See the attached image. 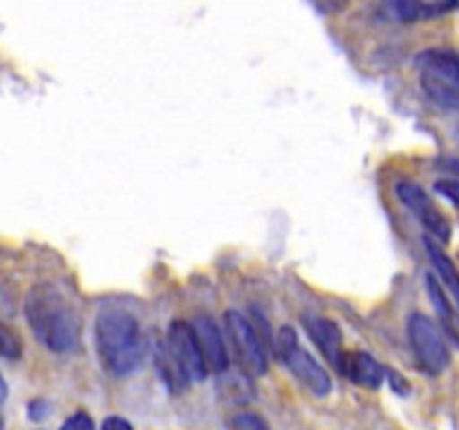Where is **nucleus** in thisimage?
<instances>
[{
	"mask_svg": "<svg viewBox=\"0 0 459 430\" xmlns=\"http://www.w3.org/2000/svg\"><path fill=\"white\" fill-rule=\"evenodd\" d=\"M276 352L281 361L294 372L296 379L305 385L316 397H325L332 390V379L321 363L312 357L305 348L299 345V336L291 327H282L276 339Z\"/></svg>",
	"mask_w": 459,
	"mask_h": 430,
	"instance_id": "nucleus-4",
	"label": "nucleus"
},
{
	"mask_svg": "<svg viewBox=\"0 0 459 430\" xmlns=\"http://www.w3.org/2000/svg\"><path fill=\"white\" fill-rule=\"evenodd\" d=\"M318 7L325 9V12H339L345 4V0H316Z\"/></svg>",
	"mask_w": 459,
	"mask_h": 430,
	"instance_id": "nucleus-20",
	"label": "nucleus"
},
{
	"mask_svg": "<svg viewBox=\"0 0 459 430\" xmlns=\"http://www.w3.org/2000/svg\"><path fill=\"white\" fill-rule=\"evenodd\" d=\"M424 246L430 262H433L435 273H437V280L442 282L444 289L451 294V298L455 300V305L459 307V269L455 267V262H453V260L446 255V251L435 242V237L426 236Z\"/></svg>",
	"mask_w": 459,
	"mask_h": 430,
	"instance_id": "nucleus-14",
	"label": "nucleus"
},
{
	"mask_svg": "<svg viewBox=\"0 0 459 430\" xmlns=\"http://www.w3.org/2000/svg\"><path fill=\"white\" fill-rule=\"evenodd\" d=\"M305 330H307L309 339L316 343V348L321 349L323 357L341 372L343 367V336H341L339 325L330 318H323V316H305Z\"/></svg>",
	"mask_w": 459,
	"mask_h": 430,
	"instance_id": "nucleus-9",
	"label": "nucleus"
},
{
	"mask_svg": "<svg viewBox=\"0 0 459 430\" xmlns=\"http://www.w3.org/2000/svg\"><path fill=\"white\" fill-rule=\"evenodd\" d=\"M435 191L459 209V179H439L435 182Z\"/></svg>",
	"mask_w": 459,
	"mask_h": 430,
	"instance_id": "nucleus-17",
	"label": "nucleus"
},
{
	"mask_svg": "<svg viewBox=\"0 0 459 430\" xmlns=\"http://www.w3.org/2000/svg\"><path fill=\"white\" fill-rule=\"evenodd\" d=\"M457 4L459 0H397L394 9L403 22H424L446 16Z\"/></svg>",
	"mask_w": 459,
	"mask_h": 430,
	"instance_id": "nucleus-13",
	"label": "nucleus"
},
{
	"mask_svg": "<svg viewBox=\"0 0 459 430\" xmlns=\"http://www.w3.org/2000/svg\"><path fill=\"white\" fill-rule=\"evenodd\" d=\"M61 430H94L92 417L85 415V412H76L70 419H65V424L61 426Z\"/></svg>",
	"mask_w": 459,
	"mask_h": 430,
	"instance_id": "nucleus-18",
	"label": "nucleus"
},
{
	"mask_svg": "<svg viewBox=\"0 0 459 430\" xmlns=\"http://www.w3.org/2000/svg\"><path fill=\"white\" fill-rule=\"evenodd\" d=\"M97 349L112 376L133 374L143 357V339L137 318L121 307H103L97 316Z\"/></svg>",
	"mask_w": 459,
	"mask_h": 430,
	"instance_id": "nucleus-2",
	"label": "nucleus"
},
{
	"mask_svg": "<svg viewBox=\"0 0 459 430\" xmlns=\"http://www.w3.org/2000/svg\"><path fill=\"white\" fill-rule=\"evenodd\" d=\"M426 289H429L430 303H433L439 322H442V330L446 331L448 339L459 348V307L453 305V300L446 296V289L442 287V282L433 273L426 276Z\"/></svg>",
	"mask_w": 459,
	"mask_h": 430,
	"instance_id": "nucleus-12",
	"label": "nucleus"
},
{
	"mask_svg": "<svg viewBox=\"0 0 459 430\" xmlns=\"http://www.w3.org/2000/svg\"><path fill=\"white\" fill-rule=\"evenodd\" d=\"M7 394H9V388H7V383H4L3 374H0V403H3L4 399H7Z\"/></svg>",
	"mask_w": 459,
	"mask_h": 430,
	"instance_id": "nucleus-21",
	"label": "nucleus"
},
{
	"mask_svg": "<svg viewBox=\"0 0 459 430\" xmlns=\"http://www.w3.org/2000/svg\"><path fill=\"white\" fill-rule=\"evenodd\" d=\"M25 316L40 345L56 354L74 352L81 343V316L58 287L36 285L25 298Z\"/></svg>",
	"mask_w": 459,
	"mask_h": 430,
	"instance_id": "nucleus-1",
	"label": "nucleus"
},
{
	"mask_svg": "<svg viewBox=\"0 0 459 430\" xmlns=\"http://www.w3.org/2000/svg\"><path fill=\"white\" fill-rule=\"evenodd\" d=\"M444 166H446V168H451V170H457V173H459V159H446V164H444Z\"/></svg>",
	"mask_w": 459,
	"mask_h": 430,
	"instance_id": "nucleus-22",
	"label": "nucleus"
},
{
	"mask_svg": "<svg viewBox=\"0 0 459 430\" xmlns=\"http://www.w3.org/2000/svg\"><path fill=\"white\" fill-rule=\"evenodd\" d=\"M224 327H227L229 340H231L233 352H236V358L245 374L254 376V379L263 376L269 367L267 349H264V340L260 339L251 318L242 316L240 312H227L224 314Z\"/></svg>",
	"mask_w": 459,
	"mask_h": 430,
	"instance_id": "nucleus-6",
	"label": "nucleus"
},
{
	"mask_svg": "<svg viewBox=\"0 0 459 430\" xmlns=\"http://www.w3.org/2000/svg\"><path fill=\"white\" fill-rule=\"evenodd\" d=\"M0 430H3V417H0Z\"/></svg>",
	"mask_w": 459,
	"mask_h": 430,
	"instance_id": "nucleus-23",
	"label": "nucleus"
},
{
	"mask_svg": "<svg viewBox=\"0 0 459 430\" xmlns=\"http://www.w3.org/2000/svg\"><path fill=\"white\" fill-rule=\"evenodd\" d=\"M166 348H169L170 357H173L175 366H178L179 374L184 376L186 383L191 381H204L209 374L204 357H202L200 343H197V334L193 330V322L188 321H173L169 327V336H166Z\"/></svg>",
	"mask_w": 459,
	"mask_h": 430,
	"instance_id": "nucleus-7",
	"label": "nucleus"
},
{
	"mask_svg": "<svg viewBox=\"0 0 459 430\" xmlns=\"http://www.w3.org/2000/svg\"><path fill=\"white\" fill-rule=\"evenodd\" d=\"M22 343L21 336L7 325H0V357L3 358H21Z\"/></svg>",
	"mask_w": 459,
	"mask_h": 430,
	"instance_id": "nucleus-15",
	"label": "nucleus"
},
{
	"mask_svg": "<svg viewBox=\"0 0 459 430\" xmlns=\"http://www.w3.org/2000/svg\"><path fill=\"white\" fill-rule=\"evenodd\" d=\"M426 97L439 108L459 112V54L451 49H426L415 61Z\"/></svg>",
	"mask_w": 459,
	"mask_h": 430,
	"instance_id": "nucleus-3",
	"label": "nucleus"
},
{
	"mask_svg": "<svg viewBox=\"0 0 459 430\" xmlns=\"http://www.w3.org/2000/svg\"><path fill=\"white\" fill-rule=\"evenodd\" d=\"M341 374L363 388H379L385 379V367L368 352H345Z\"/></svg>",
	"mask_w": 459,
	"mask_h": 430,
	"instance_id": "nucleus-11",
	"label": "nucleus"
},
{
	"mask_svg": "<svg viewBox=\"0 0 459 430\" xmlns=\"http://www.w3.org/2000/svg\"><path fill=\"white\" fill-rule=\"evenodd\" d=\"M408 340L415 352L417 363L421 370L430 376H439L451 363L446 340H444L439 327L424 314H412L408 318Z\"/></svg>",
	"mask_w": 459,
	"mask_h": 430,
	"instance_id": "nucleus-5",
	"label": "nucleus"
},
{
	"mask_svg": "<svg viewBox=\"0 0 459 430\" xmlns=\"http://www.w3.org/2000/svg\"><path fill=\"white\" fill-rule=\"evenodd\" d=\"M394 191H397V197L402 200V204L420 219V224L429 231L430 237H435L437 242H444V245L451 240V222H448L442 209L435 204L433 197L420 184L399 182Z\"/></svg>",
	"mask_w": 459,
	"mask_h": 430,
	"instance_id": "nucleus-8",
	"label": "nucleus"
},
{
	"mask_svg": "<svg viewBox=\"0 0 459 430\" xmlns=\"http://www.w3.org/2000/svg\"><path fill=\"white\" fill-rule=\"evenodd\" d=\"M101 430H133V426L126 419H121V417H108V419L103 421Z\"/></svg>",
	"mask_w": 459,
	"mask_h": 430,
	"instance_id": "nucleus-19",
	"label": "nucleus"
},
{
	"mask_svg": "<svg viewBox=\"0 0 459 430\" xmlns=\"http://www.w3.org/2000/svg\"><path fill=\"white\" fill-rule=\"evenodd\" d=\"M229 426L233 430H269L267 421L258 412H238L229 419Z\"/></svg>",
	"mask_w": 459,
	"mask_h": 430,
	"instance_id": "nucleus-16",
	"label": "nucleus"
},
{
	"mask_svg": "<svg viewBox=\"0 0 459 430\" xmlns=\"http://www.w3.org/2000/svg\"><path fill=\"white\" fill-rule=\"evenodd\" d=\"M193 330L197 334V343H200L202 357H204L209 372H224L229 367V352L224 345L222 334H220L218 325L211 316H195L193 321Z\"/></svg>",
	"mask_w": 459,
	"mask_h": 430,
	"instance_id": "nucleus-10",
	"label": "nucleus"
}]
</instances>
